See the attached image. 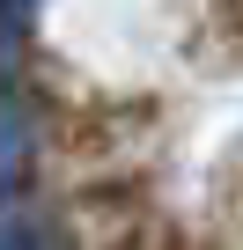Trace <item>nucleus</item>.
I'll return each instance as SVG.
<instances>
[{
  "instance_id": "obj_1",
  "label": "nucleus",
  "mask_w": 243,
  "mask_h": 250,
  "mask_svg": "<svg viewBox=\"0 0 243 250\" xmlns=\"http://www.w3.org/2000/svg\"><path fill=\"white\" fill-rule=\"evenodd\" d=\"M30 155H37V133H30V110L0 88V199H8L22 177H30Z\"/></svg>"
},
{
  "instance_id": "obj_2",
  "label": "nucleus",
  "mask_w": 243,
  "mask_h": 250,
  "mask_svg": "<svg viewBox=\"0 0 243 250\" xmlns=\"http://www.w3.org/2000/svg\"><path fill=\"white\" fill-rule=\"evenodd\" d=\"M22 37H30V0H0V88L22 66Z\"/></svg>"
},
{
  "instance_id": "obj_3",
  "label": "nucleus",
  "mask_w": 243,
  "mask_h": 250,
  "mask_svg": "<svg viewBox=\"0 0 243 250\" xmlns=\"http://www.w3.org/2000/svg\"><path fill=\"white\" fill-rule=\"evenodd\" d=\"M0 250H59V235L37 213H0Z\"/></svg>"
}]
</instances>
